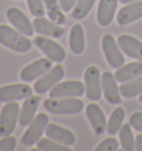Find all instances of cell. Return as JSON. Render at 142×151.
<instances>
[{"label": "cell", "mask_w": 142, "mask_h": 151, "mask_svg": "<svg viewBox=\"0 0 142 151\" xmlns=\"http://www.w3.org/2000/svg\"><path fill=\"white\" fill-rule=\"evenodd\" d=\"M130 124L137 131L142 132V111L132 113V116L130 117Z\"/></svg>", "instance_id": "32"}, {"label": "cell", "mask_w": 142, "mask_h": 151, "mask_svg": "<svg viewBox=\"0 0 142 151\" xmlns=\"http://www.w3.org/2000/svg\"><path fill=\"white\" fill-rule=\"evenodd\" d=\"M32 24L34 31L38 32L40 36H44V37L58 39V38H61L66 33V30L61 28L59 24H55L53 21L44 17H36L33 19Z\"/></svg>", "instance_id": "14"}, {"label": "cell", "mask_w": 142, "mask_h": 151, "mask_svg": "<svg viewBox=\"0 0 142 151\" xmlns=\"http://www.w3.org/2000/svg\"><path fill=\"white\" fill-rule=\"evenodd\" d=\"M7 18L10 21V24L14 26L19 32L27 37H31L34 32L33 24L28 19V17L18 8H9L7 10Z\"/></svg>", "instance_id": "12"}, {"label": "cell", "mask_w": 142, "mask_h": 151, "mask_svg": "<svg viewBox=\"0 0 142 151\" xmlns=\"http://www.w3.org/2000/svg\"><path fill=\"white\" fill-rule=\"evenodd\" d=\"M102 92L105 100L111 104H118L121 102V96L118 87V81L115 80L114 75L110 71H104L101 76Z\"/></svg>", "instance_id": "13"}, {"label": "cell", "mask_w": 142, "mask_h": 151, "mask_svg": "<svg viewBox=\"0 0 142 151\" xmlns=\"http://www.w3.org/2000/svg\"><path fill=\"white\" fill-rule=\"evenodd\" d=\"M134 1H138V0H120L121 4H131V2H134Z\"/></svg>", "instance_id": "35"}, {"label": "cell", "mask_w": 142, "mask_h": 151, "mask_svg": "<svg viewBox=\"0 0 142 151\" xmlns=\"http://www.w3.org/2000/svg\"><path fill=\"white\" fill-rule=\"evenodd\" d=\"M115 80L120 83H124L130 80H133L142 75V62L134 61L128 65H123L118 68L113 73Z\"/></svg>", "instance_id": "21"}, {"label": "cell", "mask_w": 142, "mask_h": 151, "mask_svg": "<svg viewBox=\"0 0 142 151\" xmlns=\"http://www.w3.org/2000/svg\"><path fill=\"white\" fill-rule=\"evenodd\" d=\"M95 2V0H78L76 6L72 9V12H71L72 18L76 20L85 19L91 11Z\"/></svg>", "instance_id": "27"}, {"label": "cell", "mask_w": 142, "mask_h": 151, "mask_svg": "<svg viewBox=\"0 0 142 151\" xmlns=\"http://www.w3.org/2000/svg\"><path fill=\"white\" fill-rule=\"evenodd\" d=\"M85 89L87 98L91 101H98L102 94L101 73L98 67L90 66L85 71Z\"/></svg>", "instance_id": "5"}, {"label": "cell", "mask_w": 142, "mask_h": 151, "mask_svg": "<svg viewBox=\"0 0 142 151\" xmlns=\"http://www.w3.org/2000/svg\"><path fill=\"white\" fill-rule=\"evenodd\" d=\"M78 0H59V5L63 12H69L73 9Z\"/></svg>", "instance_id": "33"}, {"label": "cell", "mask_w": 142, "mask_h": 151, "mask_svg": "<svg viewBox=\"0 0 142 151\" xmlns=\"http://www.w3.org/2000/svg\"><path fill=\"white\" fill-rule=\"evenodd\" d=\"M85 93V83L79 80H69L59 82L49 91V98H73Z\"/></svg>", "instance_id": "8"}, {"label": "cell", "mask_w": 142, "mask_h": 151, "mask_svg": "<svg viewBox=\"0 0 142 151\" xmlns=\"http://www.w3.org/2000/svg\"><path fill=\"white\" fill-rule=\"evenodd\" d=\"M119 149V141L115 138H107L102 142H100L95 151H115Z\"/></svg>", "instance_id": "30"}, {"label": "cell", "mask_w": 142, "mask_h": 151, "mask_svg": "<svg viewBox=\"0 0 142 151\" xmlns=\"http://www.w3.org/2000/svg\"><path fill=\"white\" fill-rule=\"evenodd\" d=\"M32 96V88L26 83H14L0 87V102H11Z\"/></svg>", "instance_id": "10"}, {"label": "cell", "mask_w": 142, "mask_h": 151, "mask_svg": "<svg viewBox=\"0 0 142 151\" xmlns=\"http://www.w3.org/2000/svg\"><path fill=\"white\" fill-rule=\"evenodd\" d=\"M20 106L17 102H6L0 112V138L10 136L19 121Z\"/></svg>", "instance_id": "3"}, {"label": "cell", "mask_w": 142, "mask_h": 151, "mask_svg": "<svg viewBox=\"0 0 142 151\" xmlns=\"http://www.w3.org/2000/svg\"><path fill=\"white\" fill-rule=\"evenodd\" d=\"M139 101L142 104V93L141 94H139Z\"/></svg>", "instance_id": "36"}, {"label": "cell", "mask_w": 142, "mask_h": 151, "mask_svg": "<svg viewBox=\"0 0 142 151\" xmlns=\"http://www.w3.org/2000/svg\"><path fill=\"white\" fill-rule=\"evenodd\" d=\"M118 45L124 55L142 62V42L130 35H120Z\"/></svg>", "instance_id": "16"}, {"label": "cell", "mask_w": 142, "mask_h": 151, "mask_svg": "<svg viewBox=\"0 0 142 151\" xmlns=\"http://www.w3.org/2000/svg\"><path fill=\"white\" fill-rule=\"evenodd\" d=\"M28 8L34 17H43L46 12L43 0H27Z\"/></svg>", "instance_id": "29"}, {"label": "cell", "mask_w": 142, "mask_h": 151, "mask_svg": "<svg viewBox=\"0 0 142 151\" xmlns=\"http://www.w3.org/2000/svg\"><path fill=\"white\" fill-rule=\"evenodd\" d=\"M49 123V117L47 113H39L30 122L29 127L21 137V143L24 146L30 147L36 145L40 138L42 137L43 132Z\"/></svg>", "instance_id": "4"}, {"label": "cell", "mask_w": 142, "mask_h": 151, "mask_svg": "<svg viewBox=\"0 0 142 151\" xmlns=\"http://www.w3.org/2000/svg\"><path fill=\"white\" fill-rule=\"evenodd\" d=\"M44 133L48 138L53 139L66 146H72L76 143V136L69 129L58 126L57 123H48Z\"/></svg>", "instance_id": "18"}, {"label": "cell", "mask_w": 142, "mask_h": 151, "mask_svg": "<svg viewBox=\"0 0 142 151\" xmlns=\"http://www.w3.org/2000/svg\"><path fill=\"white\" fill-rule=\"evenodd\" d=\"M142 18V1L138 0L122 7L117 14V21L120 26H127Z\"/></svg>", "instance_id": "17"}, {"label": "cell", "mask_w": 142, "mask_h": 151, "mask_svg": "<svg viewBox=\"0 0 142 151\" xmlns=\"http://www.w3.org/2000/svg\"><path fill=\"white\" fill-rule=\"evenodd\" d=\"M33 43L41 50V51L49 58L51 61L62 62L66 59V51L65 49L56 42L55 40L49 39L44 36H38L33 39Z\"/></svg>", "instance_id": "9"}, {"label": "cell", "mask_w": 142, "mask_h": 151, "mask_svg": "<svg viewBox=\"0 0 142 151\" xmlns=\"http://www.w3.org/2000/svg\"><path fill=\"white\" fill-rule=\"evenodd\" d=\"M134 150L137 151H142V133H139L136 137V147Z\"/></svg>", "instance_id": "34"}, {"label": "cell", "mask_w": 142, "mask_h": 151, "mask_svg": "<svg viewBox=\"0 0 142 151\" xmlns=\"http://www.w3.org/2000/svg\"><path fill=\"white\" fill-rule=\"evenodd\" d=\"M85 31L80 24H76L70 29L69 47L75 55H81L85 51Z\"/></svg>", "instance_id": "22"}, {"label": "cell", "mask_w": 142, "mask_h": 151, "mask_svg": "<svg viewBox=\"0 0 142 151\" xmlns=\"http://www.w3.org/2000/svg\"><path fill=\"white\" fill-rule=\"evenodd\" d=\"M85 114L95 134H103L104 131L107 130V120L99 104H89L85 108Z\"/></svg>", "instance_id": "15"}, {"label": "cell", "mask_w": 142, "mask_h": 151, "mask_svg": "<svg viewBox=\"0 0 142 151\" xmlns=\"http://www.w3.org/2000/svg\"><path fill=\"white\" fill-rule=\"evenodd\" d=\"M101 47L109 66L114 69H118L124 65V57H123L122 50L119 47L118 41H115V39L111 35H105L102 38Z\"/></svg>", "instance_id": "6"}, {"label": "cell", "mask_w": 142, "mask_h": 151, "mask_svg": "<svg viewBox=\"0 0 142 151\" xmlns=\"http://www.w3.org/2000/svg\"><path fill=\"white\" fill-rule=\"evenodd\" d=\"M43 2H44L46 12L51 21L59 26L66 24V16L60 8L58 0H43Z\"/></svg>", "instance_id": "23"}, {"label": "cell", "mask_w": 142, "mask_h": 151, "mask_svg": "<svg viewBox=\"0 0 142 151\" xmlns=\"http://www.w3.org/2000/svg\"><path fill=\"white\" fill-rule=\"evenodd\" d=\"M0 43L16 52H28L31 49V41L27 36L14 30L7 24H0Z\"/></svg>", "instance_id": "1"}, {"label": "cell", "mask_w": 142, "mask_h": 151, "mask_svg": "<svg viewBox=\"0 0 142 151\" xmlns=\"http://www.w3.org/2000/svg\"><path fill=\"white\" fill-rule=\"evenodd\" d=\"M52 68V61L49 58H40L29 63L20 72V79L24 82H31L40 78Z\"/></svg>", "instance_id": "11"}, {"label": "cell", "mask_w": 142, "mask_h": 151, "mask_svg": "<svg viewBox=\"0 0 142 151\" xmlns=\"http://www.w3.org/2000/svg\"><path fill=\"white\" fill-rule=\"evenodd\" d=\"M119 0H100L97 10V21L102 27H108L114 18Z\"/></svg>", "instance_id": "19"}, {"label": "cell", "mask_w": 142, "mask_h": 151, "mask_svg": "<svg viewBox=\"0 0 142 151\" xmlns=\"http://www.w3.org/2000/svg\"><path fill=\"white\" fill-rule=\"evenodd\" d=\"M65 77V68L61 65L52 67L50 70L41 76L33 85V90L39 94H43L51 90L55 86L59 83Z\"/></svg>", "instance_id": "7"}, {"label": "cell", "mask_w": 142, "mask_h": 151, "mask_svg": "<svg viewBox=\"0 0 142 151\" xmlns=\"http://www.w3.org/2000/svg\"><path fill=\"white\" fill-rule=\"evenodd\" d=\"M36 145L38 150L41 151H71L69 146L62 145L50 138H40Z\"/></svg>", "instance_id": "28"}, {"label": "cell", "mask_w": 142, "mask_h": 151, "mask_svg": "<svg viewBox=\"0 0 142 151\" xmlns=\"http://www.w3.org/2000/svg\"><path fill=\"white\" fill-rule=\"evenodd\" d=\"M17 146V140L12 136H7L0 140V151H14Z\"/></svg>", "instance_id": "31"}, {"label": "cell", "mask_w": 142, "mask_h": 151, "mask_svg": "<svg viewBox=\"0 0 142 151\" xmlns=\"http://www.w3.org/2000/svg\"><path fill=\"white\" fill-rule=\"evenodd\" d=\"M124 109L122 107H117L111 113L109 120L107 122V131L110 136H114L120 131L122 127L123 119H124Z\"/></svg>", "instance_id": "25"}, {"label": "cell", "mask_w": 142, "mask_h": 151, "mask_svg": "<svg viewBox=\"0 0 142 151\" xmlns=\"http://www.w3.org/2000/svg\"><path fill=\"white\" fill-rule=\"evenodd\" d=\"M120 93L124 98H134L142 93V75L120 86Z\"/></svg>", "instance_id": "24"}, {"label": "cell", "mask_w": 142, "mask_h": 151, "mask_svg": "<svg viewBox=\"0 0 142 151\" xmlns=\"http://www.w3.org/2000/svg\"><path fill=\"white\" fill-rule=\"evenodd\" d=\"M39 102H40L39 96H30L28 98H26L22 104V107L20 109L19 114V123L21 127H27L33 120Z\"/></svg>", "instance_id": "20"}, {"label": "cell", "mask_w": 142, "mask_h": 151, "mask_svg": "<svg viewBox=\"0 0 142 151\" xmlns=\"http://www.w3.org/2000/svg\"><path fill=\"white\" fill-rule=\"evenodd\" d=\"M44 109L55 114H77L83 110V101L73 98H49L43 102Z\"/></svg>", "instance_id": "2"}, {"label": "cell", "mask_w": 142, "mask_h": 151, "mask_svg": "<svg viewBox=\"0 0 142 151\" xmlns=\"http://www.w3.org/2000/svg\"><path fill=\"white\" fill-rule=\"evenodd\" d=\"M119 138H120V145L126 151H133L136 147V139L133 138V133L131 130V124L126 123L123 124L120 131H119Z\"/></svg>", "instance_id": "26"}]
</instances>
